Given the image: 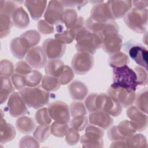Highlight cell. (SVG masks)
<instances>
[{"label":"cell","mask_w":148,"mask_h":148,"mask_svg":"<svg viewBox=\"0 0 148 148\" xmlns=\"http://www.w3.org/2000/svg\"><path fill=\"white\" fill-rule=\"evenodd\" d=\"M113 88H123L135 91L138 85L137 76L127 65L113 67Z\"/></svg>","instance_id":"6da1fadb"},{"label":"cell","mask_w":148,"mask_h":148,"mask_svg":"<svg viewBox=\"0 0 148 148\" xmlns=\"http://www.w3.org/2000/svg\"><path fill=\"white\" fill-rule=\"evenodd\" d=\"M75 39L76 40V49L78 51L86 52L93 55L101 47V37L84 27L76 32Z\"/></svg>","instance_id":"7a4b0ae2"},{"label":"cell","mask_w":148,"mask_h":148,"mask_svg":"<svg viewBox=\"0 0 148 148\" xmlns=\"http://www.w3.org/2000/svg\"><path fill=\"white\" fill-rule=\"evenodd\" d=\"M26 105L38 109L49 103V93L40 87H25L18 92Z\"/></svg>","instance_id":"3957f363"},{"label":"cell","mask_w":148,"mask_h":148,"mask_svg":"<svg viewBox=\"0 0 148 148\" xmlns=\"http://www.w3.org/2000/svg\"><path fill=\"white\" fill-rule=\"evenodd\" d=\"M147 9H139L135 8L124 16V21L126 25L136 33L144 34L147 31Z\"/></svg>","instance_id":"277c9868"},{"label":"cell","mask_w":148,"mask_h":148,"mask_svg":"<svg viewBox=\"0 0 148 148\" xmlns=\"http://www.w3.org/2000/svg\"><path fill=\"white\" fill-rule=\"evenodd\" d=\"M103 135L102 129L90 124L86 127L85 134L80 137V142L83 147H101L103 146Z\"/></svg>","instance_id":"5b68a950"},{"label":"cell","mask_w":148,"mask_h":148,"mask_svg":"<svg viewBox=\"0 0 148 148\" xmlns=\"http://www.w3.org/2000/svg\"><path fill=\"white\" fill-rule=\"evenodd\" d=\"M94 57L92 54L78 51L73 57L71 62L72 69L75 74L82 75L88 73L93 67Z\"/></svg>","instance_id":"8992f818"},{"label":"cell","mask_w":148,"mask_h":148,"mask_svg":"<svg viewBox=\"0 0 148 148\" xmlns=\"http://www.w3.org/2000/svg\"><path fill=\"white\" fill-rule=\"evenodd\" d=\"M97 111H103L113 117L119 116L122 112V106L108 94H98L95 99Z\"/></svg>","instance_id":"52a82bcc"},{"label":"cell","mask_w":148,"mask_h":148,"mask_svg":"<svg viewBox=\"0 0 148 148\" xmlns=\"http://www.w3.org/2000/svg\"><path fill=\"white\" fill-rule=\"evenodd\" d=\"M86 27L90 31L97 34L101 39L105 36L111 34H117L119 32V27L114 21L106 23H98L91 19L90 17L86 20Z\"/></svg>","instance_id":"ba28073f"},{"label":"cell","mask_w":148,"mask_h":148,"mask_svg":"<svg viewBox=\"0 0 148 148\" xmlns=\"http://www.w3.org/2000/svg\"><path fill=\"white\" fill-rule=\"evenodd\" d=\"M48 111L51 119L56 122L68 123L71 120L68 105L62 101H54L48 106Z\"/></svg>","instance_id":"9c48e42d"},{"label":"cell","mask_w":148,"mask_h":148,"mask_svg":"<svg viewBox=\"0 0 148 148\" xmlns=\"http://www.w3.org/2000/svg\"><path fill=\"white\" fill-rule=\"evenodd\" d=\"M64 10V7L60 1H50L44 14L45 20L53 25L61 24Z\"/></svg>","instance_id":"30bf717a"},{"label":"cell","mask_w":148,"mask_h":148,"mask_svg":"<svg viewBox=\"0 0 148 148\" xmlns=\"http://www.w3.org/2000/svg\"><path fill=\"white\" fill-rule=\"evenodd\" d=\"M107 94L117 102L122 107L131 106L135 102V91L123 88L110 87L107 90Z\"/></svg>","instance_id":"8fae6325"},{"label":"cell","mask_w":148,"mask_h":148,"mask_svg":"<svg viewBox=\"0 0 148 148\" xmlns=\"http://www.w3.org/2000/svg\"><path fill=\"white\" fill-rule=\"evenodd\" d=\"M42 48L49 60L59 59L65 52L66 45L57 39L48 38L43 42Z\"/></svg>","instance_id":"7c38bea8"},{"label":"cell","mask_w":148,"mask_h":148,"mask_svg":"<svg viewBox=\"0 0 148 148\" xmlns=\"http://www.w3.org/2000/svg\"><path fill=\"white\" fill-rule=\"evenodd\" d=\"M90 17L98 23H106L115 20L109 5L103 1H99L92 7Z\"/></svg>","instance_id":"4fadbf2b"},{"label":"cell","mask_w":148,"mask_h":148,"mask_svg":"<svg viewBox=\"0 0 148 148\" xmlns=\"http://www.w3.org/2000/svg\"><path fill=\"white\" fill-rule=\"evenodd\" d=\"M47 56L40 46H36L30 49L26 56L25 61L34 69H40L45 66L47 62Z\"/></svg>","instance_id":"5bb4252c"},{"label":"cell","mask_w":148,"mask_h":148,"mask_svg":"<svg viewBox=\"0 0 148 148\" xmlns=\"http://www.w3.org/2000/svg\"><path fill=\"white\" fill-rule=\"evenodd\" d=\"M27 106L19 92H14L10 95L8 107L12 117H19L24 116L27 112Z\"/></svg>","instance_id":"9a60e30c"},{"label":"cell","mask_w":148,"mask_h":148,"mask_svg":"<svg viewBox=\"0 0 148 148\" xmlns=\"http://www.w3.org/2000/svg\"><path fill=\"white\" fill-rule=\"evenodd\" d=\"M62 23L68 29H71L75 33L84 27V20L82 16H78L74 9L68 8L64 10L62 16Z\"/></svg>","instance_id":"2e32d148"},{"label":"cell","mask_w":148,"mask_h":148,"mask_svg":"<svg viewBox=\"0 0 148 148\" xmlns=\"http://www.w3.org/2000/svg\"><path fill=\"white\" fill-rule=\"evenodd\" d=\"M122 45V36L119 33H114L109 34L102 38L101 47L105 53L111 55L120 51Z\"/></svg>","instance_id":"e0dca14e"},{"label":"cell","mask_w":148,"mask_h":148,"mask_svg":"<svg viewBox=\"0 0 148 148\" xmlns=\"http://www.w3.org/2000/svg\"><path fill=\"white\" fill-rule=\"evenodd\" d=\"M127 116L135 125L136 131H142L147 126V116L136 106H131L127 110Z\"/></svg>","instance_id":"ac0fdd59"},{"label":"cell","mask_w":148,"mask_h":148,"mask_svg":"<svg viewBox=\"0 0 148 148\" xmlns=\"http://www.w3.org/2000/svg\"><path fill=\"white\" fill-rule=\"evenodd\" d=\"M88 121L90 124L102 130L108 129L113 124V119L110 115L101 110L90 113L88 116Z\"/></svg>","instance_id":"d6986e66"},{"label":"cell","mask_w":148,"mask_h":148,"mask_svg":"<svg viewBox=\"0 0 148 148\" xmlns=\"http://www.w3.org/2000/svg\"><path fill=\"white\" fill-rule=\"evenodd\" d=\"M106 3L115 19L124 17L132 6L131 1H108Z\"/></svg>","instance_id":"ffe728a7"},{"label":"cell","mask_w":148,"mask_h":148,"mask_svg":"<svg viewBox=\"0 0 148 148\" xmlns=\"http://www.w3.org/2000/svg\"><path fill=\"white\" fill-rule=\"evenodd\" d=\"M128 54L131 58L139 66L147 68V50L141 45L132 46L128 50Z\"/></svg>","instance_id":"44dd1931"},{"label":"cell","mask_w":148,"mask_h":148,"mask_svg":"<svg viewBox=\"0 0 148 148\" xmlns=\"http://www.w3.org/2000/svg\"><path fill=\"white\" fill-rule=\"evenodd\" d=\"M68 89L71 97L75 101H82L88 92V89L85 84L77 80L71 83Z\"/></svg>","instance_id":"7402d4cb"},{"label":"cell","mask_w":148,"mask_h":148,"mask_svg":"<svg viewBox=\"0 0 148 148\" xmlns=\"http://www.w3.org/2000/svg\"><path fill=\"white\" fill-rule=\"evenodd\" d=\"M47 1H25L24 5L28 9L31 18L34 20L39 19L46 9Z\"/></svg>","instance_id":"603a6c76"},{"label":"cell","mask_w":148,"mask_h":148,"mask_svg":"<svg viewBox=\"0 0 148 148\" xmlns=\"http://www.w3.org/2000/svg\"><path fill=\"white\" fill-rule=\"evenodd\" d=\"M19 39L23 46L29 50L39 43L40 34L36 30L30 29L23 33L19 36Z\"/></svg>","instance_id":"cb8c5ba5"},{"label":"cell","mask_w":148,"mask_h":148,"mask_svg":"<svg viewBox=\"0 0 148 148\" xmlns=\"http://www.w3.org/2000/svg\"><path fill=\"white\" fill-rule=\"evenodd\" d=\"M13 25L20 29L26 28L29 25V16L24 8L20 6L14 12L12 16Z\"/></svg>","instance_id":"d4e9b609"},{"label":"cell","mask_w":148,"mask_h":148,"mask_svg":"<svg viewBox=\"0 0 148 148\" xmlns=\"http://www.w3.org/2000/svg\"><path fill=\"white\" fill-rule=\"evenodd\" d=\"M16 136L14 127L10 123H6L5 119H3V115H1L0 124V142L1 143H5L12 140Z\"/></svg>","instance_id":"484cf974"},{"label":"cell","mask_w":148,"mask_h":148,"mask_svg":"<svg viewBox=\"0 0 148 148\" xmlns=\"http://www.w3.org/2000/svg\"><path fill=\"white\" fill-rule=\"evenodd\" d=\"M65 65L64 62L60 59L49 60L45 66V71L46 75L58 78L62 72Z\"/></svg>","instance_id":"4316f807"},{"label":"cell","mask_w":148,"mask_h":148,"mask_svg":"<svg viewBox=\"0 0 148 148\" xmlns=\"http://www.w3.org/2000/svg\"><path fill=\"white\" fill-rule=\"evenodd\" d=\"M14 92V86L9 77L1 76L0 101L1 104L3 103L9 98V95Z\"/></svg>","instance_id":"83f0119b"},{"label":"cell","mask_w":148,"mask_h":148,"mask_svg":"<svg viewBox=\"0 0 148 148\" xmlns=\"http://www.w3.org/2000/svg\"><path fill=\"white\" fill-rule=\"evenodd\" d=\"M16 127L20 132L29 134L34 131L35 128V123L32 118L23 116L17 119Z\"/></svg>","instance_id":"f1b7e54d"},{"label":"cell","mask_w":148,"mask_h":148,"mask_svg":"<svg viewBox=\"0 0 148 148\" xmlns=\"http://www.w3.org/2000/svg\"><path fill=\"white\" fill-rule=\"evenodd\" d=\"M127 147H147L146 137L142 134H134L127 136L125 140Z\"/></svg>","instance_id":"f546056e"},{"label":"cell","mask_w":148,"mask_h":148,"mask_svg":"<svg viewBox=\"0 0 148 148\" xmlns=\"http://www.w3.org/2000/svg\"><path fill=\"white\" fill-rule=\"evenodd\" d=\"M10 50L12 54L20 60L23 59L28 51L21 44L19 37H16L10 41Z\"/></svg>","instance_id":"4dcf8cb0"},{"label":"cell","mask_w":148,"mask_h":148,"mask_svg":"<svg viewBox=\"0 0 148 148\" xmlns=\"http://www.w3.org/2000/svg\"><path fill=\"white\" fill-rule=\"evenodd\" d=\"M61 84L57 77L45 75L43 77L41 81V87L46 91H56L59 89Z\"/></svg>","instance_id":"1f68e13d"},{"label":"cell","mask_w":148,"mask_h":148,"mask_svg":"<svg viewBox=\"0 0 148 148\" xmlns=\"http://www.w3.org/2000/svg\"><path fill=\"white\" fill-rule=\"evenodd\" d=\"M129 62V57L122 51L111 54L108 59V63L112 68L127 65Z\"/></svg>","instance_id":"d6a6232c"},{"label":"cell","mask_w":148,"mask_h":148,"mask_svg":"<svg viewBox=\"0 0 148 148\" xmlns=\"http://www.w3.org/2000/svg\"><path fill=\"white\" fill-rule=\"evenodd\" d=\"M117 127L119 132L125 138L135 134L136 131L135 125L131 120H123L119 123Z\"/></svg>","instance_id":"836d02e7"},{"label":"cell","mask_w":148,"mask_h":148,"mask_svg":"<svg viewBox=\"0 0 148 148\" xmlns=\"http://www.w3.org/2000/svg\"><path fill=\"white\" fill-rule=\"evenodd\" d=\"M147 88L140 91L136 94L135 99L136 106L146 114L147 113Z\"/></svg>","instance_id":"e575fe53"},{"label":"cell","mask_w":148,"mask_h":148,"mask_svg":"<svg viewBox=\"0 0 148 148\" xmlns=\"http://www.w3.org/2000/svg\"><path fill=\"white\" fill-rule=\"evenodd\" d=\"M50 125H38L35 128L33 136L36 139V140L39 143L43 142L47 140L50 135Z\"/></svg>","instance_id":"d590c367"},{"label":"cell","mask_w":148,"mask_h":148,"mask_svg":"<svg viewBox=\"0 0 148 148\" xmlns=\"http://www.w3.org/2000/svg\"><path fill=\"white\" fill-rule=\"evenodd\" d=\"M11 17L5 14H0V34L1 38L6 37L10 32L13 23Z\"/></svg>","instance_id":"8d00e7d4"},{"label":"cell","mask_w":148,"mask_h":148,"mask_svg":"<svg viewBox=\"0 0 148 148\" xmlns=\"http://www.w3.org/2000/svg\"><path fill=\"white\" fill-rule=\"evenodd\" d=\"M69 129L68 123H62L54 121L50 125L51 134L58 138H63L66 136Z\"/></svg>","instance_id":"74e56055"},{"label":"cell","mask_w":148,"mask_h":148,"mask_svg":"<svg viewBox=\"0 0 148 148\" xmlns=\"http://www.w3.org/2000/svg\"><path fill=\"white\" fill-rule=\"evenodd\" d=\"M35 119L38 124L42 125H50L52 120L47 108L38 110L35 114Z\"/></svg>","instance_id":"f35d334b"},{"label":"cell","mask_w":148,"mask_h":148,"mask_svg":"<svg viewBox=\"0 0 148 148\" xmlns=\"http://www.w3.org/2000/svg\"><path fill=\"white\" fill-rule=\"evenodd\" d=\"M26 86L29 87H36L42 81V74L37 70H32L29 73L25 76Z\"/></svg>","instance_id":"ab89813d"},{"label":"cell","mask_w":148,"mask_h":148,"mask_svg":"<svg viewBox=\"0 0 148 148\" xmlns=\"http://www.w3.org/2000/svg\"><path fill=\"white\" fill-rule=\"evenodd\" d=\"M88 119L86 116L73 117L69 121V125L78 132L83 131L88 125Z\"/></svg>","instance_id":"60d3db41"},{"label":"cell","mask_w":148,"mask_h":148,"mask_svg":"<svg viewBox=\"0 0 148 148\" xmlns=\"http://www.w3.org/2000/svg\"><path fill=\"white\" fill-rule=\"evenodd\" d=\"M17 5L16 1L0 0V14L7 15L12 17L18 7Z\"/></svg>","instance_id":"b9f144b4"},{"label":"cell","mask_w":148,"mask_h":148,"mask_svg":"<svg viewBox=\"0 0 148 148\" xmlns=\"http://www.w3.org/2000/svg\"><path fill=\"white\" fill-rule=\"evenodd\" d=\"M76 33L71 30L66 29V30H61L58 31V33L54 35L55 39H57L64 43L69 44L71 43L75 39Z\"/></svg>","instance_id":"7bdbcfd3"},{"label":"cell","mask_w":148,"mask_h":148,"mask_svg":"<svg viewBox=\"0 0 148 148\" xmlns=\"http://www.w3.org/2000/svg\"><path fill=\"white\" fill-rule=\"evenodd\" d=\"M71 116L73 117L79 116H86L87 109L83 102L79 101L73 102L69 107Z\"/></svg>","instance_id":"ee69618b"},{"label":"cell","mask_w":148,"mask_h":148,"mask_svg":"<svg viewBox=\"0 0 148 148\" xmlns=\"http://www.w3.org/2000/svg\"><path fill=\"white\" fill-rule=\"evenodd\" d=\"M74 77V72L70 66L65 65L64 70L58 79L61 85H66L69 83Z\"/></svg>","instance_id":"f6af8a7d"},{"label":"cell","mask_w":148,"mask_h":148,"mask_svg":"<svg viewBox=\"0 0 148 148\" xmlns=\"http://www.w3.org/2000/svg\"><path fill=\"white\" fill-rule=\"evenodd\" d=\"M14 65L10 60L2 59L1 61V76L7 77L12 76L14 74Z\"/></svg>","instance_id":"bcb514c9"},{"label":"cell","mask_w":148,"mask_h":148,"mask_svg":"<svg viewBox=\"0 0 148 148\" xmlns=\"http://www.w3.org/2000/svg\"><path fill=\"white\" fill-rule=\"evenodd\" d=\"M32 68L26 61L20 60L18 61L14 66V72L19 75L25 76L32 70Z\"/></svg>","instance_id":"7dc6e473"},{"label":"cell","mask_w":148,"mask_h":148,"mask_svg":"<svg viewBox=\"0 0 148 148\" xmlns=\"http://www.w3.org/2000/svg\"><path fill=\"white\" fill-rule=\"evenodd\" d=\"M34 136L25 135L21 138L19 142L20 147H39V144Z\"/></svg>","instance_id":"c3c4849f"},{"label":"cell","mask_w":148,"mask_h":148,"mask_svg":"<svg viewBox=\"0 0 148 148\" xmlns=\"http://www.w3.org/2000/svg\"><path fill=\"white\" fill-rule=\"evenodd\" d=\"M80 139L79 132L72 127L69 128L65 136V141L68 145L73 146L77 143Z\"/></svg>","instance_id":"681fc988"},{"label":"cell","mask_w":148,"mask_h":148,"mask_svg":"<svg viewBox=\"0 0 148 148\" xmlns=\"http://www.w3.org/2000/svg\"><path fill=\"white\" fill-rule=\"evenodd\" d=\"M134 71L137 76L138 85L146 86L147 84V70L139 66H136L134 68Z\"/></svg>","instance_id":"f907efd6"},{"label":"cell","mask_w":148,"mask_h":148,"mask_svg":"<svg viewBox=\"0 0 148 148\" xmlns=\"http://www.w3.org/2000/svg\"><path fill=\"white\" fill-rule=\"evenodd\" d=\"M11 81L14 88L17 90H21L26 86L25 77L24 75L15 73L12 76Z\"/></svg>","instance_id":"816d5d0a"},{"label":"cell","mask_w":148,"mask_h":148,"mask_svg":"<svg viewBox=\"0 0 148 148\" xmlns=\"http://www.w3.org/2000/svg\"><path fill=\"white\" fill-rule=\"evenodd\" d=\"M37 26L39 32L42 34L48 35L54 32L53 25L49 24L45 20H40L38 23Z\"/></svg>","instance_id":"f5cc1de1"},{"label":"cell","mask_w":148,"mask_h":148,"mask_svg":"<svg viewBox=\"0 0 148 148\" xmlns=\"http://www.w3.org/2000/svg\"><path fill=\"white\" fill-rule=\"evenodd\" d=\"M97 95V93H91L88 95L85 100L84 105L87 110L89 113L97 111L95 107V99Z\"/></svg>","instance_id":"db71d44e"},{"label":"cell","mask_w":148,"mask_h":148,"mask_svg":"<svg viewBox=\"0 0 148 148\" xmlns=\"http://www.w3.org/2000/svg\"><path fill=\"white\" fill-rule=\"evenodd\" d=\"M108 136L110 140L116 141L120 140H125V138L123 136L119 131L117 126H113L109 128L108 131Z\"/></svg>","instance_id":"11a10c76"},{"label":"cell","mask_w":148,"mask_h":148,"mask_svg":"<svg viewBox=\"0 0 148 148\" xmlns=\"http://www.w3.org/2000/svg\"><path fill=\"white\" fill-rule=\"evenodd\" d=\"M64 7L77 8L79 9L84 6L88 1H60Z\"/></svg>","instance_id":"9f6ffc18"},{"label":"cell","mask_w":148,"mask_h":148,"mask_svg":"<svg viewBox=\"0 0 148 148\" xmlns=\"http://www.w3.org/2000/svg\"><path fill=\"white\" fill-rule=\"evenodd\" d=\"M134 8L139 9H146L148 6V1H132Z\"/></svg>","instance_id":"6f0895ef"},{"label":"cell","mask_w":148,"mask_h":148,"mask_svg":"<svg viewBox=\"0 0 148 148\" xmlns=\"http://www.w3.org/2000/svg\"><path fill=\"white\" fill-rule=\"evenodd\" d=\"M110 147H127L124 140L113 141L112 145L110 146Z\"/></svg>","instance_id":"680465c9"}]
</instances>
